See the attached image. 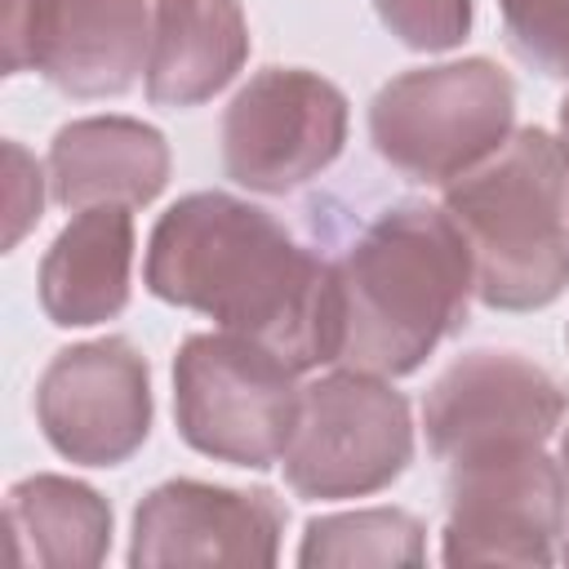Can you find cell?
Returning <instances> with one entry per match:
<instances>
[{
  "instance_id": "cell-1",
  "label": "cell",
  "mask_w": 569,
  "mask_h": 569,
  "mask_svg": "<svg viewBox=\"0 0 569 569\" xmlns=\"http://www.w3.org/2000/svg\"><path fill=\"white\" fill-rule=\"evenodd\" d=\"M142 280L160 302L200 311L218 329L262 342L298 373L333 365V262L240 196L191 191L173 200L151 227Z\"/></svg>"
},
{
  "instance_id": "cell-2",
  "label": "cell",
  "mask_w": 569,
  "mask_h": 569,
  "mask_svg": "<svg viewBox=\"0 0 569 569\" xmlns=\"http://www.w3.org/2000/svg\"><path fill=\"white\" fill-rule=\"evenodd\" d=\"M333 365L405 378L445 338L462 333L476 271L471 249L445 209L400 200L347 244V253L333 262Z\"/></svg>"
},
{
  "instance_id": "cell-3",
  "label": "cell",
  "mask_w": 569,
  "mask_h": 569,
  "mask_svg": "<svg viewBox=\"0 0 569 569\" xmlns=\"http://www.w3.org/2000/svg\"><path fill=\"white\" fill-rule=\"evenodd\" d=\"M440 209L471 249L489 311H542L569 289V164L560 138L529 124L445 187Z\"/></svg>"
},
{
  "instance_id": "cell-4",
  "label": "cell",
  "mask_w": 569,
  "mask_h": 569,
  "mask_svg": "<svg viewBox=\"0 0 569 569\" xmlns=\"http://www.w3.org/2000/svg\"><path fill=\"white\" fill-rule=\"evenodd\" d=\"M516 133V84L489 58L391 76L369 102V142L409 182L449 187Z\"/></svg>"
},
{
  "instance_id": "cell-5",
  "label": "cell",
  "mask_w": 569,
  "mask_h": 569,
  "mask_svg": "<svg viewBox=\"0 0 569 569\" xmlns=\"http://www.w3.org/2000/svg\"><path fill=\"white\" fill-rule=\"evenodd\" d=\"M298 369L240 333H191L173 356V422L187 449L267 471L298 427Z\"/></svg>"
},
{
  "instance_id": "cell-6",
  "label": "cell",
  "mask_w": 569,
  "mask_h": 569,
  "mask_svg": "<svg viewBox=\"0 0 569 569\" xmlns=\"http://www.w3.org/2000/svg\"><path fill=\"white\" fill-rule=\"evenodd\" d=\"M445 565H551L569 525L560 458L511 440L445 462Z\"/></svg>"
},
{
  "instance_id": "cell-7",
  "label": "cell",
  "mask_w": 569,
  "mask_h": 569,
  "mask_svg": "<svg viewBox=\"0 0 569 569\" xmlns=\"http://www.w3.org/2000/svg\"><path fill=\"white\" fill-rule=\"evenodd\" d=\"M413 462L409 400L391 378L338 369L302 387L298 427L284 445V485L311 502L369 498Z\"/></svg>"
},
{
  "instance_id": "cell-8",
  "label": "cell",
  "mask_w": 569,
  "mask_h": 569,
  "mask_svg": "<svg viewBox=\"0 0 569 569\" xmlns=\"http://www.w3.org/2000/svg\"><path fill=\"white\" fill-rule=\"evenodd\" d=\"M347 93L307 67H262L227 102L218 142L231 182L289 196L320 178L347 147Z\"/></svg>"
},
{
  "instance_id": "cell-9",
  "label": "cell",
  "mask_w": 569,
  "mask_h": 569,
  "mask_svg": "<svg viewBox=\"0 0 569 569\" xmlns=\"http://www.w3.org/2000/svg\"><path fill=\"white\" fill-rule=\"evenodd\" d=\"M151 369L129 338L62 347L36 382V422L76 467H120L151 436Z\"/></svg>"
},
{
  "instance_id": "cell-10",
  "label": "cell",
  "mask_w": 569,
  "mask_h": 569,
  "mask_svg": "<svg viewBox=\"0 0 569 569\" xmlns=\"http://www.w3.org/2000/svg\"><path fill=\"white\" fill-rule=\"evenodd\" d=\"M147 0H9L4 71H36L67 98H120L147 71Z\"/></svg>"
},
{
  "instance_id": "cell-11",
  "label": "cell",
  "mask_w": 569,
  "mask_h": 569,
  "mask_svg": "<svg viewBox=\"0 0 569 569\" xmlns=\"http://www.w3.org/2000/svg\"><path fill=\"white\" fill-rule=\"evenodd\" d=\"M565 387L520 351H462L422 396L427 449L453 462L511 440H551L565 422Z\"/></svg>"
},
{
  "instance_id": "cell-12",
  "label": "cell",
  "mask_w": 569,
  "mask_h": 569,
  "mask_svg": "<svg viewBox=\"0 0 569 569\" xmlns=\"http://www.w3.org/2000/svg\"><path fill=\"white\" fill-rule=\"evenodd\" d=\"M284 502L271 489H231L209 480H164L133 507L129 565H249L280 556Z\"/></svg>"
},
{
  "instance_id": "cell-13",
  "label": "cell",
  "mask_w": 569,
  "mask_h": 569,
  "mask_svg": "<svg viewBox=\"0 0 569 569\" xmlns=\"http://www.w3.org/2000/svg\"><path fill=\"white\" fill-rule=\"evenodd\" d=\"M169 142L133 116H84L49 142V191L62 209L151 204L169 182Z\"/></svg>"
},
{
  "instance_id": "cell-14",
  "label": "cell",
  "mask_w": 569,
  "mask_h": 569,
  "mask_svg": "<svg viewBox=\"0 0 569 569\" xmlns=\"http://www.w3.org/2000/svg\"><path fill=\"white\" fill-rule=\"evenodd\" d=\"M40 307L58 329L116 320L133 289V218L124 204L76 209L40 258Z\"/></svg>"
},
{
  "instance_id": "cell-15",
  "label": "cell",
  "mask_w": 569,
  "mask_h": 569,
  "mask_svg": "<svg viewBox=\"0 0 569 569\" xmlns=\"http://www.w3.org/2000/svg\"><path fill=\"white\" fill-rule=\"evenodd\" d=\"M249 62V18L240 0H156L147 98L156 107H200Z\"/></svg>"
},
{
  "instance_id": "cell-16",
  "label": "cell",
  "mask_w": 569,
  "mask_h": 569,
  "mask_svg": "<svg viewBox=\"0 0 569 569\" xmlns=\"http://www.w3.org/2000/svg\"><path fill=\"white\" fill-rule=\"evenodd\" d=\"M4 520L13 533L18 565L84 569L102 565L111 551V507L107 498L71 476L36 471L9 485Z\"/></svg>"
},
{
  "instance_id": "cell-17",
  "label": "cell",
  "mask_w": 569,
  "mask_h": 569,
  "mask_svg": "<svg viewBox=\"0 0 569 569\" xmlns=\"http://www.w3.org/2000/svg\"><path fill=\"white\" fill-rule=\"evenodd\" d=\"M427 529L405 507H365L307 520L298 565H422Z\"/></svg>"
},
{
  "instance_id": "cell-18",
  "label": "cell",
  "mask_w": 569,
  "mask_h": 569,
  "mask_svg": "<svg viewBox=\"0 0 569 569\" xmlns=\"http://www.w3.org/2000/svg\"><path fill=\"white\" fill-rule=\"evenodd\" d=\"M511 53L551 76L569 80V0H498Z\"/></svg>"
},
{
  "instance_id": "cell-19",
  "label": "cell",
  "mask_w": 569,
  "mask_h": 569,
  "mask_svg": "<svg viewBox=\"0 0 569 569\" xmlns=\"http://www.w3.org/2000/svg\"><path fill=\"white\" fill-rule=\"evenodd\" d=\"M373 13L418 53H445L471 36V0H373Z\"/></svg>"
},
{
  "instance_id": "cell-20",
  "label": "cell",
  "mask_w": 569,
  "mask_h": 569,
  "mask_svg": "<svg viewBox=\"0 0 569 569\" xmlns=\"http://www.w3.org/2000/svg\"><path fill=\"white\" fill-rule=\"evenodd\" d=\"M4 160H9V236L4 244L13 249L27 227L40 222V209H44V191H40V164L18 147V142H4Z\"/></svg>"
},
{
  "instance_id": "cell-21",
  "label": "cell",
  "mask_w": 569,
  "mask_h": 569,
  "mask_svg": "<svg viewBox=\"0 0 569 569\" xmlns=\"http://www.w3.org/2000/svg\"><path fill=\"white\" fill-rule=\"evenodd\" d=\"M560 151H565V164H569V98L560 102Z\"/></svg>"
},
{
  "instance_id": "cell-22",
  "label": "cell",
  "mask_w": 569,
  "mask_h": 569,
  "mask_svg": "<svg viewBox=\"0 0 569 569\" xmlns=\"http://www.w3.org/2000/svg\"><path fill=\"white\" fill-rule=\"evenodd\" d=\"M560 471H565V489H569V427L560 436Z\"/></svg>"
},
{
  "instance_id": "cell-23",
  "label": "cell",
  "mask_w": 569,
  "mask_h": 569,
  "mask_svg": "<svg viewBox=\"0 0 569 569\" xmlns=\"http://www.w3.org/2000/svg\"><path fill=\"white\" fill-rule=\"evenodd\" d=\"M565 347H569V325H565Z\"/></svg>"
}]
</instances>
